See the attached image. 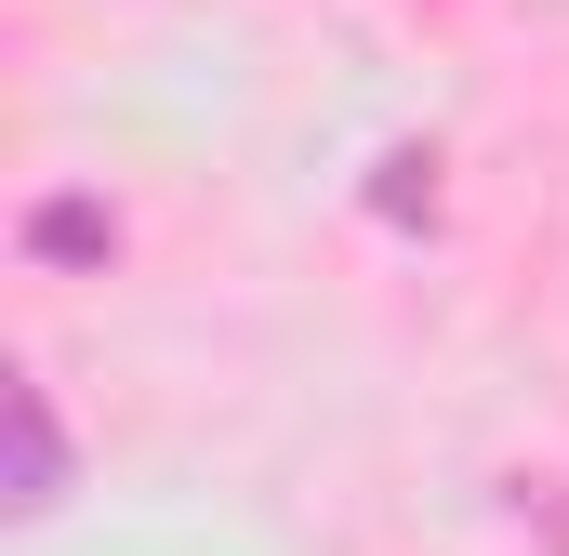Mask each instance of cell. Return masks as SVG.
<instances>
[{
	"mask_svg": "<svg viewBox=\"0 0 569 556\" xmlns=\"http://www.w3.org/2000/svg\"><path fill=\"white\" fill-rule=\"evenodd\" d=\"M0 411H13V477H0V504H13V517H53V504H67V424H53V398H40L27 371H13Z\"/></svg>",
	"mask_w": 569,
	"mask_h": 556,
	"instance_id": "cell-1",
	"label": "cell"
},
{
	"mask_svg": "<svg viewBox=\"0 0 569 556\" xmlns=\"http://www.w3.org/2000/svg\"><path fill=\"white\" fill-rule=\"evenodd\" d=\"M27 252H40V266H107V252H120V212H107V199H40V212H27Z\"/></svg>",
	"mask_w": 569,
	"mask_h": 556,
	"instance_id": "cell-2",
	"label": "cell"
}]
</instances>
